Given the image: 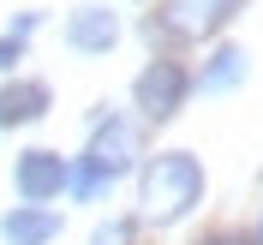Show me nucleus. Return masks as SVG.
<instances>
[{"label":"nucleus","mask_w":263,"mask_h":245,"mask_svg":"<svg viewBox=\"0 0 263 245\" xmlns=\"http://www.w3.org/2000/svg\"><path fill=\"white\" fill-rule=\"evenodd\" d=\"M197 245H263V239H251V233H210V239H197Z\"/></svg>","instance_id":"ddd939ff"},{"label":"nucleus","mask_w":263,"mask_h":245,"mask_svg":"<svg viewBox=\"0 0 263 245\" xmlns=\"http://www.w3.org/2000/svg\"><path fill=\"white\" fill-rule=\"evenodd\" d=\"M0 239L6 245H48V239H60V215L48 203H12L0 215Z\"/></svg>","instance_id":"423d86ee"},{"label":"nucleus","mask_w":263,"mask_h":245,"mask_svg":"<svg viewBox=\"0 0 263 245\" xmlns=\"http://www.w3.org/2000/svg\"><path fill=\"white\" fill-rule=\"evenodd\" d=\"M108 185H114V174H108V167H102V162H90V156H84V162L72 167V192H78L84 203H96V197L108 192Z\"/></svg>","instance_id":"9d476101"},{"label":"nucleus","mask_w":263,"mask_h":245,"mask_svg":"<svg viewBox=\"0 0 263 245\" xmlns=\"http://www.w3.org/2000/svg\"><path fill=\"white\" fill-rule=\"evenodd\" d=\"M239 78H246V48H215L210 66H203V78H197V90L221 96V90H233Z\"/></svg>","instance_id":"1a4fd4ad"},{"label":"nucleus","mask_w":263,"mask_h":245,"mask_svg":"<svg viewBox=\"0 0 263 245\" xmlns=\"http://www.w3.org/2000/svg\"><path fill=\"white\" fill-rule=\"evenodd\" d=\"M132 156H138V144H132V126L120 114H108V120H96V138H90V162H102L108 174H126L132 167Z\"/></svg>","instance_id":"0eeeda50"},{"label":"nucleus","mask_w":263,"mask_h":245,"mask_svg":"<svg viewBox=\"0 0 263 245\" xmlns=\"http://www.w3.org/2000/svg\"><path fill=\"white\" fill-rule=\"evenodd\" d=\"M257 239H263V233H257Z\"/></svg>","instance_id":"4468645a"},{"label":"nucleus","mask_w":263,"mask_h":245,"mask_svg":"<svg viewBox=\"0 0 263 245\" xmlns=\"http://www.w3.org/2000/svg\"><path fill=\"white\" fill-rule=\"evenodd\" d=\"M197 197H203V167H197V156L162 149V156L144 162V215L156 221V228L185 221V215L197 210Z\"/></svg>","instance_id":"f257e3e1"},{"label":"nucleus","mask_w":263,"mask_h":245,"mask_svg":"<svg viewBox=\"0 0 263 245\" xmlns=\"http://www.w3.org/2000/svg\"><path fill=\"white\" fill-rule=\"evenodd\" d=\"M120 42V18L108 6H78V12L66 18V48L78 54H108Z\"/></svg>","instance_id":"39448f33"},{"label":"nucleus","mask_w":263,"mask_h":245,"mask_svg":"<svg viewBox=\"0 0 263 245\" xmlns=\"http://www.w3.org/2000/svg\"><path fill=\"white\" fill-rule=\"evenodd\" d=\"M185 90H192V78H185V66L180 60H149L144 72H138V108H144V120H174L180 114V102Z\"/></svg>","instance_id":"f03ea898"},{"label":"nucleus","mask_w":263,"mask_h":245,"mask_svg":"<svg viewBox=\"0 0 263 245\" xmlns=\"http://www.w3.org/2000/svg\"><path fill=\"white\" fill-rule=\"evenodd\" d=\"M24 60V36H0V72Z\"/></svg>","instance_id":"f8f14e48"},{"label":"nucleus","mask_w":263,"mask_h":245,"mask_svg":"<svg viewBox=\"0 0 263 245\" xmlns=\"http://www.w3.org/2000/svg\"><path fill=\"white\" fill-rule=\"evenodd\" d=\"M239 12V0H167L162 18H149V36H210Z\"/></svg>","instance_id":"7ed1b4c3"},{"label":"nucleus","mask_w":263,"mask_h":245,"mask_svg":"<svg viewBox=\"0 0 263 245\" xmlns=\"http://www.w3.org/2000/svg\"><path fill=\"white\" fill-rule=\"evenodd\" d=\"M12 185L24 203H48V197H60L66 185H72V167L54 156V149H24L12 167Z\"/></svg>","instance_id":"20e7f679"},{"label":"nucleus","mask_w":263,"mask_h":245,"mask_svg":"<svg viewBox=\"0 0 263 245\" xmlns=\"http://www.w3.org/2000/svg\"><path fill=\"white\" fill-rule=\"evenodd\" d=\"M48 114V84H36V78H18L0 90V131H12V126H30V120Z\"/></svg>","instance_id":"6e6552de"},{"label":"nucleus","mask_w":263,"mask_h":245,"mask_svg":"<svg viewBox=\"0 0 263 245\" xmlns=\"http://www.w3.org/2000/svg\"><path fill=\"white\" fill-rule=\"evenodd\" d=\"M90 245H132V221H126V215H114L108 228H96V239H90Z\"/></svg>","instance_id":"9b49d317"}]
</instances>
